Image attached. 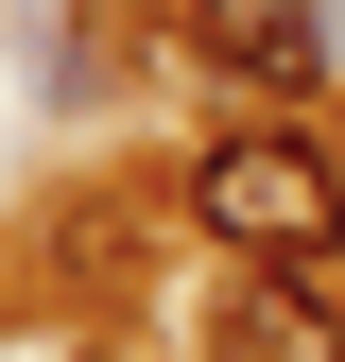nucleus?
Wrapping results in <instances>:
<instances>
[{"mask_svg": "<svg viewBox=\"0 0 345 362\" xmlns=\"http://www.w3.org/2000/svg\"><path fill=\"white\" fill-rule=\"evenodd\" d=\"M328 276H345V259H328Z\"/></svg>", "mask_w": 345, "mask_h": 362, "instance_id": "nucleus-4", "label": "nucleus"}, {"mask_svg": "<svg viewBox=\"0 0 345 362\" xmlns=\"http://www.w3.org/2000/svg\"><path fill=\"white\" fill-rule=\"evenodd\" d=\"M190 224L225 259H345V139L311 104H259L242 139L190 156Z\"/></svg>", "mask_w": 345, "mask_h": 362, "instance_id": "nucleus-1", "label": "nucleus"}, {"mask_svg": "<svg viewBox=\"0 0 345 362\" xmlns=\"http://www.w3.org/2000/svg\"><path fill=\"white\" fill-rule=\"evenodd\" d=\"M207 362H345V276L328 259H225Z\"/></svg>", "mask_w": 345, "mask_h": 362, "instance_id": "nucleus-3", "label": "nucleus"}, {"mask_svg": "<svg viewBox=\"0 0 345 362\" xmlns=\"http://www.w3.org/2000/svg\"><path fill=\"white\" fill-rule=\"evenodd\" d=\"M172 35L225 104H328V0H172Z\"/></svg>", "mask_w": 345, "mask_h": 362, "instance_id": "nucleus-2", "label": "nucleus"}]
</instances>
